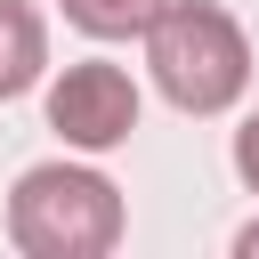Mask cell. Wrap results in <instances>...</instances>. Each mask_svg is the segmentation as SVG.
Here are the masks:
<instances>
[{
  "instance_id": "3",
  "label": "cell",
  "mask_w": 259,
  "mask_h": 259,
  "mask_svg": "<svg viewBox=\"0 0 259 259\" xmlns=\"http://www.w3.org/2000/svg\"><path fill=\"white\" fill-rule=\"evenodd\" d=\"M49 130H57L65 146H81V154L130 146V130H138V81H130L113 57L65 65V73L49 81Z\"/></svg>"
},
{
  "instance_id": "1",
  "label": "cell",
  "mask_w": 259,
  "mask_h": 259,
  "mask_svg": "<svg viewBox=\"0 0 259 259\" xmlns=\"http://www.w3.org/2000/svg\"><path fill=\"white\" fill-rule=\"evenodd\" d=\"M146 73L178 113H227L251 89V40L219 0H162L146 16Z\"/></svg>"
},
{
  "instance_id": "6",
  "label": "cell",
  "mask_w": 259,
  "mask_h": 259,
  "mask_svg": "<svg viewBox=\"0 0 259 259\" xmlns=\"http://www.w3.org/2000/svg\"><path fill=\"white\" fill-rule=\"evenodd\" d=\"M235 178H243V186L259 194V113H251V121L235 130Z\"/></svg>"
},
{
  "instance_id": "7",
  "label": "cell",
  "mask_w": 259,
  "mask_h": 259,
  "mask_svg": "<svg viewBox=\"0 0 259 259\" xmlns=\"http://www.w3.org/2000/svg\"><path fill=\"white\" fill-rule=\"evenodd\" d=\"M235 259H259V219H251V227L235 235Z\"/></svg>"
},
{
  "instance_id": "5",
  "label": "cell",
  "mask_w": 259,
  "mask_h": 259,
  "mask_svg": "<svg viewBox=\"0 0 259 259\" xmlns=\"http://www.w3.org/2000/svg\"><path fill=\"white\" fill-rule=\"evenodd\" d=\"M154 8H162V0H65V16H73L81 32H97V40H130V32H146Z\"/></svg>"
},
{
  "instance_id": "4",
  "label": "cell",
  "mask_w": 259,
  "mask_h": 259,
  "mask_svg": "<svg viewBox=\"0 0 259 259\" xmlns=\"http://www.w3.org/2000/svg\"><path fill=\"white\" fill-rule=\"evenodd\" d=\"M49 73V24L32 0H0V97H24Z\"/></svg>"
},
{
  "instance_id": "2",
  "label": "cell",
  "mask_w": 259,
  "mask_h": 259,
  "mask_svg": "<svg viewBox=\"0 0 259 259\" xmlns=\"http://www.w3.org/2000/svg\"><path fill=\"white\" fill-rule=\"evenodd\" d=\"M8 243L24 259H105L121 243V186L89 162H32L8 194Z\"/></svg>"
}]
</instances>
